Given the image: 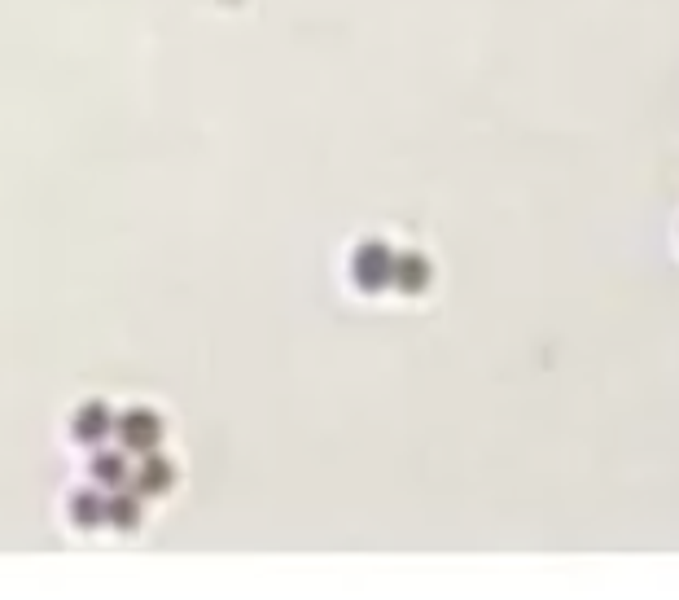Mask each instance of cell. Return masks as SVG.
<instances>
[{"label":"cell","mask_w":679,"mask_h":600,"mask_svg":"<svg viewBox=\"0 0 679 600\" xmlns=\"http://www.w3.org/2000/svg\"><path fill=\"white\" fill-rule=\"evenodd\" d=\"M390 272H395V255H390V246H382V241H364V246L351 255V281L360 285L364 294L386 290Z\"/></svg>","instance_id":"6da1fadb"},{"label":"cell","mask_w":679,"mask_h":600,"mask_svg":"<svg viewBox=\"0 0 679 600\" xmlns=\"http://www.w3.org/2000/svg\"><path fill=\"white\" fill-rule=\"evenodd\" d=\"M114 434H119L123 452L145 456L163 443V421H158V412H149V408H128L123 417H114Z\"/></svg>","instance_id":"7a4b0ae2"},{"label":"cell","mask_w":679,"mask_h":600,"mask_svg":"<svg viewBox=\"0 0 679 600\" xmlns=\"http://www.w3.org/2000/svg\"><path fill=\"white\" fill-rule=\"evenodd\" d=\"M128 482H132V491L141 495V500H149V495L171 491V482H176V469H171V460L158 456V447H154V452H145L141 465L128 473Z\"/></svg>","instance_id":"3957f363"},{"label":"cell","mask_w":679,"mask_h":600,"mask_svg":"<svg viewBox=\"0 0 679 600\" xmlns=\"http://www.w3.org/2000/svg\"><path fill=\"white\" fill-rule=\"evenodd\" d=\"M71 434L79 438V443H106V438L114 434V412L106 408L101 399H92V403H84V408L71 417Z\"/></svg>","instance_id":"277c9868"},{"label":"cell","mask_w":679,"mask_h":600,"mask_svg":"<svg viewBox=\"0 0 679 600\" xmlns=\"http://www.w3.org/2000/svg\"><path fill=\"white\" fill-rule=\"evenodd\" d=\"M434 281V268L425 255H395V272H390V285L404 294H425Z\"/></svg>","instance_id":"5b68a950"},{"label":"cell","mask_w":679,"mask_h":600,"mask_svg":"<svg viewBox=\"0 0 679 600\" xmlns=\"http://www.w3.org/2000/svg\"><path fill=\"white\" fill-rule=\"evenodd\" d=\"M128 452H97L92 456V482H101V487L119 491L128 487Z\"/></svg>","instance_id":"8992f818"},{"label":"cell","mask_w":679,"mask_h":600,"mask_svg":"<svg viewBox=\"0 0 679 600\" xmlns=\"http://www.w3.org/2000/svg\"><path fill=\"white\" fill-rule=\"evenodd\" d=\"M106 522L114 526V530H136L141 526V495L136 491H114L110 500H106Z\"/></svg>","instance_id":"52a82bcc"},{"label":"cell","mask_w":679,"mask_h":600,"mask_svg":"<svg viewBox=\"0 0 679 600\" xmlns=\"http://www.w3.org/2000/svg\"><path fill=\"white\" fill-rule=\"evenodd\" d=\"M71 522H75L79 530L101 526V522H106V500H101L97 491H79L75 500H71Z\"/></svg>","instance_id":"ba28073f"}]
</instances>
